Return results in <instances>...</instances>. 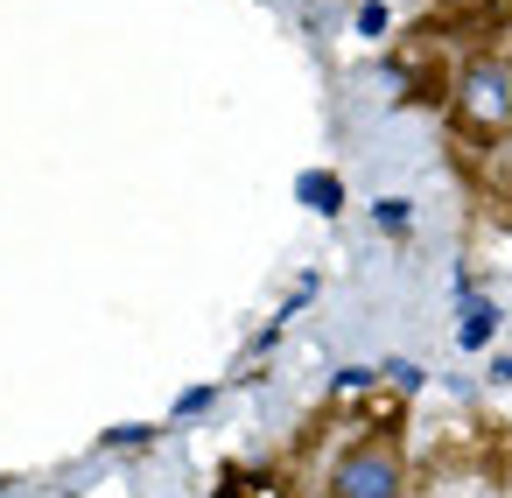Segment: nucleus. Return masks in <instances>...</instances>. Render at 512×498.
I'll use <instances>...</instances> for the list:
<instances>
[{
  "instance_id": "obj_12",
  "label": "nucleus",
  "mask_w": 512,
  "mask_h": 498,
  "mask_svg": "<svg viewBox=\"0 0 512 498\" xmlns=\"http://www.w3.org/2000/svg\"><path fill=\"white\" fill-rule=\"evenodd\" d=\"M456 8H477V0H456Z\"/></svg>"
},
{
  "instance_id": "obj_4",
  "label": "nucleus",
  "mask_w": 512,
  "mask_h": 498,
  "mask_svg": "<svg viewBox=\"0 0 512 498\" xmlns=\"http://www.w3.org/2000/svg\"><path fill=\"white\" fill-rule=\"evenodd\" d=\"M295 197H302L316 218H337V211H344V183H337L330 169H309V176H295Z\"/></svg>"
},
{
  "instance_id": "obj_7",
  "label": "nucleus",
  "mask_w": 512,
  "mask_h": 498,
  "mask_svg": "<svg viewBox=\"0 0 512 498\" xmlns=\"http://www.w3.org/2000/svg\"><path fill=\"white\" fill-rule=\"evenodd\" d=\"M379 379H386L400 400H407V393H421V365H407V358H386V365H379Z\"/></svg>"
},
{
  "instance_id": "obj_1",
  "label": "nucleus",
  "mask_w": 512,
  "mask_h": 498,
  "mask_svg": "<svg viewBox=\"0 0 512 498\" xmlns=\"http://www.w3.org/2000/svg\"><path fill=\"white\" fill-rule=\"evenodd\" d=\"M449 127L456 141H498L512 127V64L498 50H477L449 71Z\"/></svg>"
},
{
  "instance_id": "obj_9",
  "label": "nucleus",
  "mask_w": 512,
  "mask_h": 498,
  "mask_svg": "<svg viewBox=\"0 0 512 498\" xmlns=\"http://www.w3.org/2000/svg\"><path fill=\"white\" fill-rule=\"evenodd\" d=\"M155 442V428H141V421H127V428H106V449H148Z\"/></svg>"
},
{
  "instance_id": "obj_10",
  "label": "nucleus",
  "mask_w": 512,
  "mask_h": 498,
  "mask_svg": "<svg viewBox=\"0 0 512 498\" xmlns=\"http://www.w3.org/2000/svg\"><path fill=\"white\" fill-rule=\"evenodd\" d=\"M211 400H218V393H211V386H190V393H183V400H176V414H204V407H211Z\"/></svg>"
},
{
  "instance_id": "obj_6",
  "label": "nucleus",
  "mask_w": 512,
  "mask_h": 498,
  "mask_svg": "<svg viewBox=\"0 0 512 498\" xmlns=\"http://www.w3.org/2000/svg\"><path fill=\"white\" fill-rule=\"evenodd\" d=\"M372 225H379V232H393V239H400V232H407V225H414V204H407V197H379V204H372Z\"/></svg>"
},
{
  "instance_id": "obj_11",
  "label": "nucleus",
  "mask_w": 512,
  "mask_h": 498,
  "mask_svg": "<svg viewBox=\"0 0 512 498\" xmlns=\"http://www.w3.org/2000/svg\"><path fill=\"white\" fill-rule=\"evenodd\" d=\"M491 379H498V386H512V358H498V365H491Z\"/></svg>"
},
{
  "instance_id": "obj_5",
  "label": "nucleus",
  "mask_w": 512,
  "mask_h": 498,
  "mask_svg": "<svg viewBox=\"0 0 512 498\" xmlns=\"http://www.w3.org/2000/svg\"><path fill=\"white\" fill-rule=\"evenodd\" d=\"M218 498H281V477L274 470H225Z\"/></svg>"
},
{
  "instance_id": "obj_3",
  "label": "nucleus",
  "mask_w": 512,
  "mask_h": 498,
  "mask_svg": "<svg viewBox=\"0 0 512 498\" xmlns=\"http://www.w3.org/2000/svg\"><path fill=\"white\" fill-rule=\"evenodd\" d=\"M498 323H505V316H498V302H491V295H477V288H463V309H456V344H463V351H484Z\"/></svg>"
},
{
  "instance_id": "obj_2",
  "label": "nucleus",
  "mask_w": 512,
  "mask_h": 498,
  "mask_svg": "<svg viewBox=\"0 0 512 498\" xmlns=\"http://www.w3.org/2000/svg\"><path fill=\"white\" fill-rule=\"evenodd\" d=\"M330 498H407V456L393 435H351L330 463Z\"/></svg>"
},
{
  "instance_id": "obj_8",
  "label": "nucleus",
  "mask_w": 512,
  "mask_h": 498,
  "mask_svg": "<svg viewBox=\"0 0 512 498\" xmlns=\"http://www.w3.org/2000/svg\"><path fill=\"white\" fill-rule=\"evenodd\" d=\"M393 29V8H386V0H365V8H358V36H386Z\"/></svg>"
}]
</instances>
